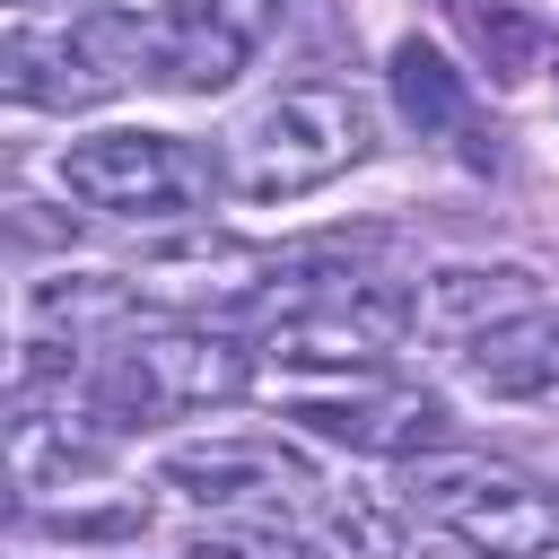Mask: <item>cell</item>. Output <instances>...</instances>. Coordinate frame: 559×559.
<instances>
[{
  "instance_id": "1",
  "label": "cell",
  "mask_w": 559,
  "mask_h": 559,
  "mask_svg": "<svg viewBox=\"0 0 559 559\" xmlns=\"http://www.w3.org/2000/svg\"><path fill=\"white\" fill-rule=\"evenodd\" d=\"M157 70V17H131V9H17L9 35H0V87L17 105H105L114 87L148 79Z\"/></svg>"
},
{
  "instance_id": "2",
  "label": "cell",
  "mask_w": 559,
  "mask_h": 559,
  "mask_svg": "<svg viewBox=\"0 0 559 559\" xmlns=\"http://www.w3.org/2000/svg\"><path fill=\"white\" fill-rule=\"evenodd\" d=\"M253 384V358L210 332V323H140L122 341H105V358L79 376V402L122 437V428H148L166 411H210V402H236Z\"/></svg>"
},
{
  "instance_id": "3",
  "label": "cell",
  "mask_w": 559,
  "mask_h": 559,
  "mask_svg": "<svg viewBox=\"0 0 559 559\" xmlns=\"http://www.w3.org/2000/svg\"><path fill=\"white\" fill-rule=\"evenodd\" d=\"M367 157V105L349 87H280L236 122V192L245 201H297Z\"/></svg>"
},
{
  "instance_id": "4",
  "label": "cell",
  "mask_w": 559,
  "mask_h": 559,
  "mask_svg": "<svg viewBox=\"0 0 559 559\" xmlns=\"http://www.w3.org/2000/svg\"><path fill=\"white\" fill-rule=\"evenodd\" d=\"M402 507H419L437 533L480 542L489 559H542V550H559V489H542L533 472H507V463L428 454V463H411Z\"/></svg>"
},
{
  "instance_id": "5",
  "label": "cell",
  "mask_w": 559,
  "mask_h": 559,
  "mask_svg": "<svg viewBox=\"0 0 559 559\" xmlns=\"http://www.w3.org/2000/svg\"><path fill=\"white\" fill-rule=\"evenodd\" d=\"M61 192L114 218H175V210H210L218 157L175 131H105L61 148Z\"/></svg>"
},
{
  "instance_id": "6",
  "label": "cell",
  "mask_w": 559,
  "mask_h": 559,
  "mask_svg": "<svg viewBox=\"0 0 559 559\" xmlns=\"http://www.w3.org/2000/svg\"><path fill=\"white\" fill-rule=\"evenodd\" d=\"M288 419L349 454H428L445 437V402L419 384H384V376H376V393H306V402H288Z\"/></svg>"
},
{
  "instance_id": "7",
  "label": "cell",
  "mask_w": 559,
  "mask_h": 559,
  "mask_svg": "<svg viewBox=\"0 0 559 559\" xmlns=\"http://www.w3.org/2000/svg\"><path fill=\"white\" fill-rule=\"evenodd\" d=\"M166 480L201 507H280L288 489H314L306 454L288 445H262V437H210V445H175L166 454Z\"/></svg>"
},
{
  "instance_id": "8",
  "label": "cell",
  "mask_w": 559,
  "mask_h": 559,
  "mask_svg": "<svg viewBox=\"0 0 559 559\" xmlns=\"http://www.w3.org/2000/svg\"><path fill=\"white\" fill-rule=\"evenodd\" d=\"M463 376H472L480 393H498V402H533V393H550V384H559V306L533 297V306L480 323V332L463 341Z\"/></svg>"
},
{
  "instance_id": "9",
  "label": "cell",
  "mask_w": 559,
  "mask_h": 559,
  "mask_svg": "<svg viewBox=\"0 0 559 559\" xmlns=\"http://www.w3.org/2000/svg\"><path fill=\"white\" fill-rule=\"evenodd\" d=\"M148 323V297L131 280H96V271H61V280H35L26 288V332L35 341H70V349H105L122 332Z\"/></svg>"
},
{
  "instance_id": "10",
  "label": "cell",
  "mask_w": 559,
  "mask_h": 559,
  "mask_svg": "<svg viewBox=\"0 0 559 559\" xmlns=\"http://www.w3.org/2000/svg\"><path fill=\"white\" fill-rule=\"evenodd\" d=\"M245 52H253V26H236V17L210 9V0H175V9L157 17V70H148V79H166V87H183V96H210V87H227V79L245 70Z\"/></svg>"
},
{
  "instance_id": "11",
  "label": "cell",
  "mask_w": 559,
  "mask_h": 559,
  "mask_svg": "<svg viewBox=\"0 0 559 559\" xmlns=\"http://www.w3.org/2000/svg\"><path fill=\"white\" fill-rule=\"evenodd\" d=\"M515 306H533V271L524 262H463V271H437L428 280V297H419V323L428 332H454V341H472L480 323H498V314H515Z\"/></svg>"
},
{
  "instance_id": "12",
  "label": "cell",
  "mask_w": 559,
  "mask_h": 559,
  "mask_svg": "<svg viewBox=\"0 0 559 559\" xmlns=\"http://www.w3.org/2000/svg\"><path fill=\"white\" fill-rule=\"evenodd\" d=\"M393 105H402V122H411L419 140H445V131H463V114H472L463 70H454L437 44H419V35L393 44Z\"/></svg>"
},
{
  "instance_id": "13",
  "label": "cell",
  "mask_w": 559,
  "mask_h": 559,
  "mask_svg": "<svg viewBox=\"0 0 559 559\" xmlns=\"http://www.w3.org/2000/svg\"><path fill=\"white\" fill-rule=\"evenodd\" d=\"M454 17H463V35L480 44V61L498 79H533L542 52H550V9L542 0H454Z\"/></svg>"
},
{
  "instance_id": "14",
  "label": "cell",
  "mask_w": 559,
  "mask_h": 559,
  "mask_svg": "<svg viewBox=\"0 0 559 559\" xmlns=\"http://www.w3.org/2000/svg\"><path fill=\"white\" fill-rule=\"evenodd\" d=\"M323 559H411L402 550V515L367 489H332L323 498Z\"/></svg>"
},
{
  "instance_id": "15",
  "label": "cell",
  "mask_w": 559,
  "mask_h": 559,
  "mask_svg": "<svg viewBox=\"0 0 559 559\" xmlns=\"http://www.w3.org/2000/svg\"><path fill=\"white\" fill-rule=\"evenodd\" d=\"M183 559H306L297 533L280 524V507H227L210 533L183 542Z\"/></svg>"
},
{
  "instance_id": "16",
  "label": "cell",
  "mask_w": 559,
  "mask_h": 559,
  "mask_svg": "<svg viewBox=\"0 0 559 559\" xmlns=\"http://www.w3.org/2000/svg\"><path fill=\"white\" fill-rule=\"evenodd\" d=\"M419 559H489V550H480V542H463V533H445V542H428Z\"/></svg>"
}]
</instances>
